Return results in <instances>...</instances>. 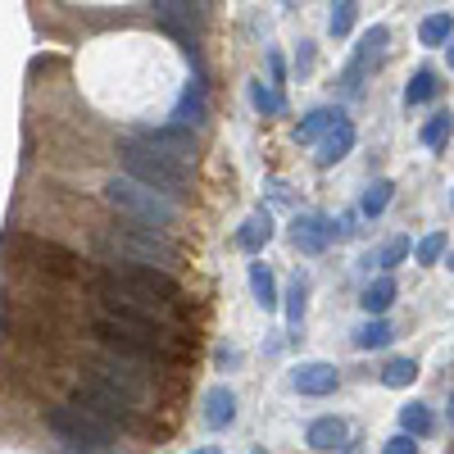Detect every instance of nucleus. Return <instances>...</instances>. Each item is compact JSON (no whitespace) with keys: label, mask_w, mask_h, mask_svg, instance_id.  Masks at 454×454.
<instances>
[{"label":"nucleus","mask_w":454,"mask_h":454,"mask_svg":"<svg viewBox=\"0 0 454 454\" xmlns=\"http://www.w3.org/2000/svg\"><path fill=\"white\" fill-rule=\"evenodd\" d=\"M309 68H314V42H300V51H295V73L305 78Z\"/></svg>","instance_id":"obj_33"},{"label":"nucleus","mask_w":454,"mask_h":454,"mask_svg":"<svg viewBox=\"0 0 454 454\" xmlns=\"http://www.w3.org/2000/svg\"><path fill=\"white\" fill-rule=\"evenodd\" d=\"M269 78H273V87H278V91L286 87V64H282V55H278V51H269Z\"/></svg>","instance_id":"obj_34"},{"label":"nucleus","mask_w":454,"mask_h":454,"mask_svg":"<svg viewBox=\"0 0 454 454\" xmlns=\"http://www.w3.org/2000/svg\"><path fill=\"white\" fill-rule=\"evenodd\" d=\"M355 141H359V132H355V123L350 119H336L332 123V132L318 141V168H332V164H340L355 150Z\"/></svg>","instance_id":"obj_12"},{"label":"nucleus","mask_w":454,"mask_h":454,"mask_svg":"<svg viewBox=\"0 0 454 454\" xmlns=\"http://www.w3.org/2000/svg\"><path fill=\"white\" fill-rule=\"evenodd\" d=\"M82 413H91V419L109 423V427H123V432H141V400H132L128 391H119L114 382H105L100 372H82V382L73 387V400Z\"/></svg>","instance_id":"obj_3"},{"label":"nucleus","mask_w":454,"mask_h":454,"mask_svg":"<svg viewBox=\"0 0 454 454\" xmlns=\"http://www.w3.org/2000/svg\"><path fill=\"white\" fill-rule=\"evenodd\" d=\"M105 200L119 209L123 218L141 223V227H155V232H173L177 227V205L160 192H150V186H141L137 177H114L105 182Z\"/></svg>","instance_id":"obj_4"},{"label":"nucleus","mask_w":454,"mask_h":454,"mask_svg":"<svg viewBox=\"0 0 454 454\" xmlns=\"http://www.w3.org/2000/svg\"><path fill=\"white\" fill-rule=\"evenodd\" d=\"M46 427L55 432L59 445L78 450V454H109V450H119V436H114V427L100 423V419H91V413H82L78 404H55V409H46Z\"/></svg>","instance_id":"obj_5"},{"label":"nucleus","mask_w":454,"mask_h":454,"mask_svg":"<svg viewBox=\"0 0 454 454\" xmlns=\"http://www.w3.org/2000/svg\"><path fill=\"white\" fill-rule=\"evenodd\" d=\"M282 300H286V327H300V318H305V282H295Z\"/></svg>","instance_id":"obj_31"},{"label":"nucleus","mask_w":454,"mask_h":454,"mask_svg":"<svg viewBox=\"0 0 454 454\" xmlns=\"http://www.w3.org/2000/svg\"><path fill=\"white\" fill-rule=\"evenodd\" d=\"M413 377H419V364L404 359V355H400V359H391V364L382 368V382H387V387H395V391H400V387H409Z\"/></svg>","instance_id":"obj_28"},{"label":"nucleus","mask_w":454,"mask_h":454,"mask_svg":"<svg viewBox=\"0 0 454 454\" xmlns=\"http://www.w3.org/2000/svg\"><path fill=\"white\" fill-rule=\"evenodd\" d=\"M205 5H218V0H205Z\"/></svg>","instance_id":"obj_37"},{"label":"nucleus","mask_w":454,"mask_h":454,"mask_svg":"<svg viewBox=\"0 0 454 454\" xmlns=\"http://www.w3.org/2000/svg\"><path fill=\"white\" fill-rule=\"evenodd\" d=\"M254 454H263V450H254Z\"/></svg>","instance_id":"obj_39"},{"label":"nucleus","mask_w":454,"mask_h":454,"mask_svg":"<svg viewBox=\"0 0 454 454\" xmlns=\"http://www.w3.org/2000/svg\"><path fill=\"white\" fill-rule=\"evenodd\" d=\"M450 269H454V254H450Z\"/></svg>","instance_id":"obj_38"},{"label":"nucleus","mask_w":454,"mask_h":454,"mask_svg":"<svg viewBox=\"0 0 454 454\" xmlns=\"http://www.w3.org/2000/svg\"><path fill=\"white\" fill-rule=\"evenodd\" d=\"M450 132H454V114L450 109H436L432 119L423 123V132H419V141L427 145V150H441L445 141H450Z\"/></svg>","instance_id":"obj_23"},{"label":"nucleus","mask_w":454,"mask_h":454,"mask_svg":"<svg viewBox=\"0 0 454 454\" xmlns=\"http://www.w3.org/2000/svg\"><path fill=\"white\" fill-rule=\"evenodd\" d=\"M100 305H137L150 314H173L182 309V286L168 269H155V263H109L100 273Z\"/></svg>","instance_id":"obj_1"},{"label":"nucleus","mask_w":454,"mask_h":454,"mask_svg":"<svg viewBox=\"0 0 454 454\" xmlns=\"http://www.w3.org/2000/svg\"><path fill=\"white\" fill-rule=\"evenodd\" d=\"M359 305H364V314L368 318H382L391 305H395V278H377V282H368L364 286V295H359Z\"/></svg>","instance_id":"obj_17"},{"label":"nucleus","mask_w":454,"mask_h":454,"mask_svg":"<svg viewBox=\"0 0 454 454\" xmlns=\"http://www.w3.org/2000/svg\"><path fill=\"white\" fill-rule=\"evenodd\" d=\"M332 237H336V223L323 218V214H300L291 223V241H295V250H305V254H323Z\"/></svg>","instance_id":"obj_11"},{"label":"nucleus","mask_w":454,"mask_h":454,"mask_svg":"<svg viewBox=\"0 0 454 454\" xmlns=\"http://www.w3.org/2000/svg\"><path fill=\"white\" fill-rule=\"evenodd\" d=\"M137 137L145 145H155L160 155L177 160V164H186V160L196 155V137H192V128H182V123H173V128H141Z\"/></svg>","instance_id":"obj_9"},{"label":"nucleus","mask_w":454,"mask_h":454,"mask_svg":"<svg viewBox=\"0 0 454 454\" xmlns=\"http://www.w3.org/2000/svg\"><path fill=\"white\" fill-rule=\"evenodd\" d=\"M173 119L182 123V128H200L205 119H209V100H205V87H186L182 96H177V109H173Z\"/></svg>","instance_id":"obj_16"},{"label":"nucleus","mask_w":454,"mask_h":454,"mask_svg":"<svg viewBox=\"0 0 454 454\" xmlns=\"http://www.w3.org/2000/svg\"><path fill=\"white\" fill-rule=\"evenodd\" d=\"M250 291L259 300V309H269V314L282 305V291H278V278H273L269 263H250Z\"/></svg>","instance_id":"obj_19"},{"label":"nucleus","mask_w":454,"mask_h":454,"mask_svg":"<svg viewBox=\"0 0 454 454\" xmlns=\"http://www.w3.org/2000/svg\"><path fill=\"white\" fill-rule=\"evenodd\" d=\"M441 254H445V232H427L419 246H413V259L419 263H441Z\"/></svg>","instance_id":"obj_30"},{"label":"nucleus","mask_w":454,"mask_h":454,"mask_svg":"<svg viewBox=\"0 0 454 454\" xmlns=\"http://www.w3.org/2000/svg\"><path fill=\"white\" fill-rule=\"evenodd\" d=\"M109 246L119 250V263H155V269H173L177 263V246L168 241V232L141 227L132 218H123V227H114Z\"/></svg>","instance_id":"obj_6"},{"label":"nucleus","mask_w":454,"mask_h":454,"mask_svg":"<svg viewBox=\"0 0 454 454\" xmlns=\"http://www.w3.org/2000/svg\"><path fill=\"white\" fill-rule=\"evenodd\" d=\"M391 336H395V332H391L387 318H368V323L355 332V346H359V350H382V346H391Z\"/></svg>","instance_id":"obj_25"},{"label":"nucleus","mask_w":454,"mask_h":454,"mask_svg":"<svg viewBox=\"0 0 454 454\" xmlns=\"http://www.w3.org/2000/svg\"><path fill=\"white\" fill-rule=\"evenodd\" d=\"M14 246H23L32 259H36V269H46L55 278H73L78 273V254H68L64 246L55 241H42V237H14Z\"/></svg>","instance_id":"obj_8"},{"label":"nucleus","mask_w":454,"mask_h":454,"mask_svg":"<svg viewBox=\"0 0 454 454\" xmlns=\"http://www.w3.org/2000/svg\"><path fill=\"white\" fill-rule=\"evenodd\" d=\"M382 454H419V436L400 432V436H391V441L382 445Z\"/></svg>","instance_id":"obj_32"},{"label":"nucleus","mask_w":454,"mask_h":454,"mask_svg":"<svg viewBox=\"0 0 454 454\" xmlns=\"http://www.w3.org/2000/svg\"><path fill=\"white\" fill-rule=\"evenodd\" d=\"M355 0H332V14H327V32L336 36V42H340V36H350V27H355Z\"/></svg>","instance_id":"obj_27"},{"label":"nucleus","mask_w":454,"mask_h":454,"mask_svg":"<svg viewBox=\"0 0 454 454\" xmlns=\"http://www.w3.org/2000/svg\"><path fill=\"white\" fill-rule=\"evenodd\" d=\"M346 436H350V427L340 423V419H314V423H309V432H305V441H309L318 454L340 450V445H346Z\"/></svg>","instance_id":"obj_15"},{"label":"nucleus","mask_w":454,"mask_h":454,"mask_svg":"<svg viewBox=\"0 0 454 454\" xmlns=\"http://www.w3.org/2000/svg\"><path fill=\"white\" fill-rule=\"evenodd\" d=\"M409 237H395V241H387L382 250H377V259H368V263H382V269H400V263L409 259Z\"/></svg>","instance_id":"obj_29"},{"label":"nucleus","mask_w":454,"mask_h":454,"mask_svg":"<svg viewBox=\"0 0 454 454\" xmlns=\"http://www.w3.org/2000/svg\"><path fill=\"white\" fill-rule=\"evenodd\" d=\"M450 36H454V14H427L423 23H419V42L423 46H445L450 42Z\"/></svg>","instance_id":"obj_22"},{"label":"nucleus","mask_w":454,"mask_h":454,"mask_svg":"<svg viewBox=\"0 0 454 454\" xmlns=\"http://www.w3.org/2000/svg\"><path fill=\"white\" fill-rule=\"evenodd\" d=\"M205 423H209L214 432H223V427L237 423V395L227 391V387H209V391H205Z\"/></svg>","instance_id":"obj_14"},{"label":"nucleus","mask_w":454,"mask_h":454,"mask_svg":"<svg viewBox=\"0 0 454 454\" xmlns=\"http://www.w3.org/2000/svg\"><path fill=\"white\" fill-rule=\"evenodd\" d=\"M387 42H391V27H382V23H372V27L359 36V46H355L350 64L340 68V87H346V96H355V91L364 87L368 73L387 59Z\"/></svg>","instance_id":"obj_7"},{"label":"nucleus","mask_w":454,"mask_h":454,"mask_svg":"<svg viewBox=\"0 0 454 454\" xmlns=\"http://www.w3.org/2000/svg\"><path fill=\"white\" fill-rule=\"evenodd\" d=\"M400 432H409V436H427L432 432V409L427 404H419V400H413V404H404L400 409Z\"/></svg>","instance_id":"obj_26"},{"label":"nucleus","mask_w":454,"mask_h":454,"mask_svg":"<svg viewBox=\"0 0 454 454\" xmlns=\"http://www.w3.org/2000/svg\"><path fill=\"white\" fill-rule=\"evenodd\" d=\"M436 91H441V78H436L432 68H419V73L409 78V87H404V105H409V109H413V105H427Z\"/></svg>","instance_id":"obj_21"},{"label":"nucleus","mask_w":454,"mask_h":454,"mask_svg":"<svg viewBox=\"0 0 454 454\" xmlns=\"http://www.w3.org/2000/svg\"><path fill=\"white\" fill-rule=\"evenodd\" d=\"M291 387H295L300 395L323 400V395H332V391L340 387V372H336V364H323V359H314V364H295Z\"/></svg>","instance_id":"obj_10"},{"label":"nucleus","mask_w":454,"mask_h":454,"mask_svg":"<svg viewBox=\"0 0 454 454\" xmlns=\"http://www.w3.org/2000/svg\"><path fill=\"white\" fill-rule=\"evenodd\" d=\"M336 119H346V114H340V109H327V105H323V109H309V114H305V123L295 128V141H300V145L323 141V137L332 132V123H336Z\"/></svg>","instance_id":"obj_18"},{"label":"nucleus","mask_w":454,"mask_h":454,"mask_svg":"<svg viewBox=\"0 0 454 454\" xmlns=\"http://www.w3.org/2000/svg\"><path fill=\"white\" fill-rule=\"evenodd\" d=\"M269 241H273V214H269V209H254V214L237 227V246H241L246 254H259Z\"/></svg>","instance_id":"obj_13"},{"label":"nucleus","mask_w":454,"mask_h":454,"mask_svg":"<svg viewBox=\"0 0 454 454\" xmlns=\"http://www.w3.org/2000/svg\"><path fill=\"white\" fill-rule=\"evenodd\" d=\"M250 105L263 114V119H278V114L286 109V100H282V91L273 82H250Z\"/></svg>","instance_id":"obj_24"},{"label":"nucleus","mask_w":454,"mask_h":454,"mask_svg":"<svg viewBox=\"0 0 454 454\" xmlns=\"http://www.w3.org/2000/svg\"><path fill=\"white\" fill-rule=\"evenodd\" d=\"M450 68H454V46H450Z\"/></svg>","instance_id":"obj_36"},{"label":"nucleus","mask_w":454,"mask_h":454,"mask_svg":"<svg viewBox=\"0 0 454 454\" xmlns=\"http://www.w3.org/2000/svg\"><path fill=\"white\" fill-rule=\"evenodd\" d=\"M119 160H123L128 177H137L141 186H150V192L168 196L173 205L192 196V168L177 164V160H168V155H160V150H155V145H145L137 132L119 141Z\"/></svg>","instance_id":"obj_2"},{"label":"nucleus","mask_w":454,"mask_h":454,"mask_svg":"<svg viewBox=\"0 0 454 454\" xmlns=\"http://www.w3.org/2000/svg\"><path fill=\"white\" fill-rule=\"evenodd\" d=\"M192 454H223L218 445H205V450H192Z\"/></svg>","instance_id":"obj_35"},{"label":"nucleus","mask_w":454,"mask_h":454,"mask_svg":"<svg viewBox=\"0 0 454 454\" xmlns=\"http://www.w3.org/2000/svg\"><path fill=\"white\" fill-rule=\"evenodd\" d=\"M391 196H395V182H391V177H377L368 192H364V200H359V214H364V218H382L387 205H391Z\"/></svg>","instance_id":"obj_20"}]
</instances>
